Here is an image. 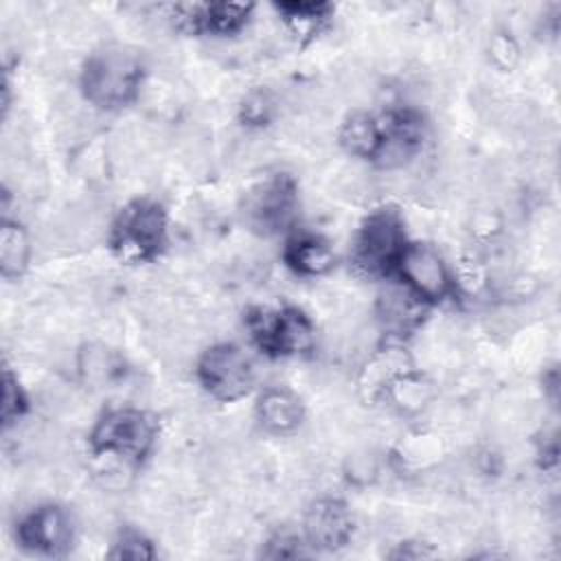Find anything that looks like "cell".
<instances>
[{
  "instance_id": "e0dca14e",
  "label": "cell",
  "mask_w": 561,
  "mask_h": 561,
  "mask_svg": "<svg viewBox=\"0 0 561 561\" xmlns=\"http://www.w3.org/2000/svg\"><path fill=\"white\" fill-rule=\"evenodd\" d=\"M28 261V239L15 224L4 221L0 232V263L4 276H18L24 272Z\"/></svg>"
},
{
  "instance_id": "30bf717a",
  "label": "cell",
  "mask_w": 561,
  "mask_h": 561,
  "mask_svg": "<svg viewBox=\"0 0 561 561\" xmlns=\"http://www.w3.org/2000/svg\"><path fill=\"white\" fill-rule=\"evenodd\" d=\"M351 515L340 500H318L305 515V535L318 548H340L351 537Z\"/></svg>"
},
{
  "instance_id": "8fae6325",
  "label": "cell",
  "mask_w": 561,
  "mask_h": 561,
  "mask_svg": "<svg viewBox=\"0 0 561 561\" xmlns=\"http://www.w3.org/2000/svg\"><path fill=\"white\" fill-rule=\"evenodd\" d=\"M425 316V300L408 285H388L377 298V318L390 333H410Z\"/></svg>"
},
{
  "instance_id": "3957f363",
  "label": "cell",
  "mask_w": 561,
  "mask_h": 561,
  "mask_svg": "<svg viewBox=\"0 0 561 561\" xmlns=\"http://www.w3.org/2000/svg\"><path fill=\"white\" fill-rule=\"evenodd\" d=\"M164 213L153 202L129 204L114 224L112 248L118 259L138 263L151 259L164 243Z\"/></svg>"
},
{
  "instance_id": "9a60e30c",
  "label": "cell",
  "mask_w": 561,
  "mask_h": 561,
  "mask_svg": "<svg viewBox=\"0 0 561 561\" xmlns=\"http://www.w3.org/2000/svg\"><path fill=\"white\" fill-rule=\"evenodd\" d=\"M340 142L353 156L375 158L381 145L379 123L366 114H353L340 129Z\"/></svg>"
},
{
  "instance_id": "ac0fdd59",
  "label": "cell",
  "mask_w": 561,
  "mask_h": 561,
  "mask_svg": "<svg viewBox=\"0 0 561 561\" xmlns=\"http://www.w3.org/2000/svg\"><path fill=\"white\" fill-rule=\"evenodd\" d=\"M278 11L285 15L291 33L298 37H311L318 33L322 22L327 20L329 4H313V2H289L278 4Z\"/></svg>"
},
{
  "instance_id": "6da1fadb",
  "label": "cell",
  "mask_w": 561,
  "mask_h": 561,
  "mask_svg": "<svg viewBox=\"0 0 561 561\" xmlns=\"http://www.w3.org/2000/svg\"><path fill=\"white\" fill-rule=\"evenodd\" d=\"M142 66L136 53L123 46H107L96 50L83 70V92L92 105L118 107L127 103L138 90Z\"/></svg>"
},
{
  "instance_id": "5b68a950",
  "label": "cell",
  "mask_w": 561,
  "mask_h": 561,
  "mask_svg": "<svg viewBox=\"0 0 561 561\" xmlns=\"http://www.w3.org/2000/svg\"><path fill=\"white\" fill-rule=\"evenodd\" d=\"M197 375L204 388L221 401L243 397L254 381L252 362L232 344H217L208 348L197 364Z\"/></svg>"
},
{
  "instance_id": "7c38bea8",
  "label": "cell",
  "mask_w": 561,
  "mask_h": 561,
  "mask_svg": "<svg viewBox=\"0 0 561 561\" xmlns=\"http://www.w3.org/2000/svg\"><path fill=\"white\" fill-rule=\"evenodd\" d=\"M259 419L274 434L294 432L302 421V405L296 394L285 388H270L259 399Z\"/></svg>"
},
{
  "instance_id": "4fadbf2b",
  "label": "cell",
  "mask_w": 561,
  "mask_h": 561,
  "mask_svg": "<svg viewBox=\"0 0 561 561\" xmlns=\"http://www.w3.org/2000/svg\"><path fill=\"white\" fill-rule=\"evenodd\" d=\"M287 263L305 274V276H320L333 267V250L313 234L294 237L285 250Z\"/></svg>"
},
{
  "instance_id": "8992f818",
  "label": "cell",
  "mask_w": 561,
  "mask_h": 561,
  "mask_svg": "<svg viewBox=\"0 0 561 561\" xmlns=\"http://www.w3.org/2000/svg\"><path fill=\"white\" fill-rule=\"evenodd\" d=\"M250 331L261 348L270 353H305L313 346L316 333L309 318L296 309H254L248 318Z\"/></svg>"
},
{
  "instance_id": "ffe728a7",
  "label": "cell",
  "mask_w": 561,
  "mask_h": 561,
  "mask_svg": "<svg viewBox=\"0 0 561 561\" xmlns=\"http://www.w3.org/2000/svg\"><path fill=\"white\" fill-rule=\"evenodd\" d=\"M114 546L116 548L112 550V557H116V559H149V557H153L149 541L145 537H140L138 533H123Z\"/></svg>"
},
{
  "instance_id": "7a4b0ae2",
  "label": "cell",
  "mask_w": 561,
  "mask_h": 561,
  "mask_svg": "<svg viewBox=\"0 0 561 561\" xmlns=\"http://www.w3.org/2000/svg\"><path fill=\"white\" fill-rule=\"evenodd\" d=\"M405 250L401 215L394 208H379L364 221L353 250V263L364 274H383L399 263Z\"/></svg>"
},
{
  "instance_id": "7402d4cb",
  "label": "cell",
  "mask_w": 561,
  "mask_h": 561,
  "mask_svg": "<svg viewBox=\"0 0 561 561\" xmlns=\"http://www.w3.org/2000/svg\"><path fill=\"white\" fill-rule=\"evenodd\" d=\"M2 401H4V403H2V419H4V423L9 425V423L15 421V419L22 414V410H24L22 392H20V388H18V383H15V379H13L11 375L4 377V399H2Z\"/></svg>"
},
{
  "instance_id": "277c9868",
  "label": "cell",
  "mask_w": 561,
  "mask_h": 561,
  "mask_svg": "<svg viewBox=\"0 0 561 561\" xmlns=\"http://www.w3.org/2000/svg\"><path fill=\"white\" fill-rule=\"evenodd\" d=\"M153 440V425L149 419L131 408L107 412L92 432L96 454H110L129 462L142 458Z\"/></svg>"
},
{
  "instance_id": "9c48e42d",
  "label": "cell",
  "mask_w": 561,
  "mask_h": 561,
  "mask_svg": "<svg viewBox=\"0 0 561 561\" xmlns=\"http://www.w3.org/2000/svg\"><path fill=\"white\" fill-rule=\"evenodd\" d=\"M20 537L26 546L57 554L68 548L72 539V524L64 508L39 506L20 526Z\"/></svg>"
},
{
  "instance_id": "2e32d148",
  "label": "cell",
  "mask_w": 561,
  "mask_h": 561,
  "mask_svg": "<svg viewBox=\"0 0 561 561\" xmlns=\"http://www.w3.org/2000/svg\"><path fill=\"white\" fill-rule=\"evenodd\" d=\"M79 373L83 377V381H88L90 386H105L112 383L114 377L118 375V364L116 357L112 355V351L103 344H90L79 353L77 359Z\"/></svg>"
},
{
  "instance_id": "ba28073f",
  "label": "cell",
  "mask_w": 561,
  "mask_h": 561,
  "mask_svg": "<svg viewBox=\"0 0 561 561\" xmlns=\"http://www.w3.org/2000/svg\"><path fill=\"white\" fill-rule=\"evenodd\" d=\"M397 265L401 267L405 285L423 300H440L449 291V272L432 245H405Z\"/></svg>"
},
{
  "instance_id": "52a82bcc",
  "label": "cell",
  "mask_w": 561,
  "mask_h": 561,
  "mask_svg": "<svg viewBox=\"0 0 561 561\" xmlns=\"http://www.w3.org/2000/svg\"><path fill=\"white\" fill-rule=\"evenodd\" d=\"M294 182L287 175L265 178L263 182L254 184L241 204L245 224L263 234L285 228L294 217Z\"/></svg>"
},
{
  "instance_id": "d6986e66",
  "label": "cell",
  "mask_w": 561,
  "mask_h": 561,
  "mask_svg": "<svg viewBox=\"0 0 561 561\" xmlns=\"http://www.w3.org/2000/svg\"><path fill=\"white\" fill-rule=\"evenodd\" d=\"M274 112H276V96L263 88L248 92L241 105V116L250 125H261L270 121Z\"/></svg>"
},
{
  "instance_id": "5bb4252c",
  "label": "cell",
  "mask_w": 561,
  "mask_h": 561,
  "mask_svg": "<svg viewBox=\"0 0 561 561\" xmlns=\"http://www.w3.org/2000/svg\"><path fill=\"white\" fill-rule=\"evenodd\" d=\"M383 397L401 412H421L432 399V383L425 377L405 370L388 383Z\"/></svg>"
},
{
  "instance_id": "44dd1931",
  "label": "cell",
  "mask_w": 561,
  "mask_h": 561,
  "mask_svg": "<svg viewBox=\"0 0 561 561\" xmlns=\"http://www.w3.org/2000/svg\"><path fill=\"white\" fill-rule=\"evenodd\" d=\"M491 57H493L495 66H500L502 70L513 68L517 61V46H515L513 37L506 33H495L491 37Z\"/></svg>"
}]
</instances>
